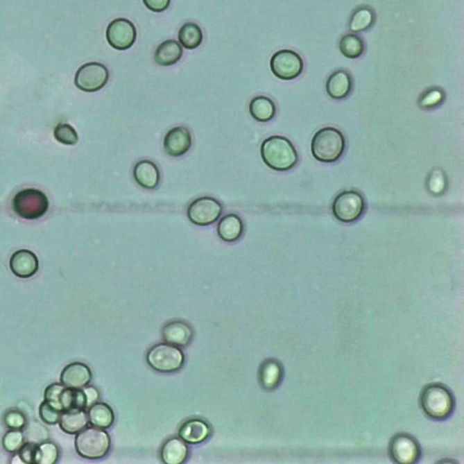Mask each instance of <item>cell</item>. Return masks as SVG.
I'll return each mask as SVG.
<instances>
[{
	"label": "cell",
	"mask_w": 464,
	"mask_h": 464,
	"mask_svg": "<svg viewBox=\"0 0 464 464\" xmlns=\"http://www.w3.org/2000/svg\"><path fill=\"white\" fill-rule=\"evenodd\" d=\"M263 162L277 171L292 169L297 164L298 156L291 141L282 136H271L263 141L261 148Z\"/></svg>",
	"instance_id": "cell-1"
},
{
	"label": "cell",
	"mask_w": 464,
	"mask_h": 464,
	"mask_svg": "<svg viewBox=\"0 0 464 464\" xmlns=\"http://www.w3.org/2000/svg\"><path fill=\"white\" fill-rule=\"evenodd\" d=\"M344 135L338 129L326 127L319 130L313 137L311 152L318 161L331 164L338 161L344 153Z\"/></svg>",
	"instance_id": "cell-2"
},
{
	"label": "cell",
	"mask_w": 464,
	"mask_h": 464,
	"mask_svg": "<svg viewBox=\"0 0 464 464\" xmlns=\"http://www.w3.org/2000/svg\"><path fill=\"white\" fill-rule=\"evenodd\" d=\"M75 446L80 456L85 459H102L110 451V436L101 428L85 427L76 434Z\"/></svg>",
	"instance_id": "cell-3"
},
{
	"label": "cell",
	"mask_w": 464,
	"mask_h": 464,
	"mask_svg": "<svg viewBox=\"0 0 464 464\" xmlns=\"http://www.w3.org/2000/svg\"><path fill=\"white\" fill-rule=\"evenodd\" d=\"M49 202L46 195L37 189H25L15 195L13 209L19 217L26 220H37L49 211Z\"/></svg>",
	"instance_id": "cell-4"
},
{
	"label": "cell",
	"mask_w": 464,
	"mask_h": 464,
	"mask_svg": "<svg viewBox=\"0 0 464 464\" xmlns=\"http://www.w3.org/2000/svg\"><path fill=\"white\" fill-rule=\"evenodd\" d=\"M148 365L160 373H173L180 370L184 363V354L178 347L158 344L148 351Z\"/></svg>",
	"instance_id": "cell-5"
},
{
	"label": "cell",
	"mask_w": 464,
	"mask_h": 464,
	"mask_svg": "<svg viewBox=\"0 0 464 464\" xmlns=\"http://www.w3.org/2000/svg\"><path fill=\"white\" fill-rule=\"evenodd\" d=\"M45 401L60 412L78 408L87 409V398L83 389L67 388L63 384H52L46 387Z\"/></svg>",
	"instance_id": "cell-6"
},
{
	"label": "cell",
	"mask_w": 464,
	"mask_h": 464,
	"mask_svg": "<svg viewBox=\"0 0 464 464\" xmlns=\"http://www.w3.org/2000/svg\"><path fill=\"white\" fill-rule=\"evenodd\" d=\"M365 211V200L356 191H345L334 200L332 212L339 221L351 223L359 220Z\"/></svg>",
	"instance_id": "cell-7"
},
{
	"label": "cell",
	"mask_w": 464,
	"mask_h": 464,
	"mask_svg": "<svg viewBox=\"0 0 464 464\" xmlns=\"http://www.w3.org/2000/svg\"><path fill=\"white\" fill-rule=\"evenodd\" d=\"M223 212V204L215 198L200 197L188 206L187 217L194 225L206 227L216 223Z\"/></svg>",
	"instance_id": "cell-8"
},
{
	"label": "cell",
	"mask_w": 464,
	"mask_h": 464,
	"mask_svg": "<svg viewBox=\"0 0 464 464\" xmlns=\"http://www.w3.org/2000/svg\"><path fill=\"white\" fill-rule=\"evenodd\" d=\"M108 79L109 71L105 65L90 62L79 68L76 74L75 84L78 89L93 93L105 87Z\"/></svg>",
	"instance_id": "cell-9"
},
{
	"label": "cell",
	"mask_w": 464,
	"mask_h": 464,
	"mask_svg": "<svg viewBox=\"0 0 464 464\" xmlns=\"http://www.w3.org/2000/svg\"><path fill=\"white\" fill-rule=\"evenodd\" d=\"M270 68L277 78L292 80L302 72L303 61L297 53L291 50H280L272 57Z\"/></svg>",
	"instance_id": "cell-10"
},
{
	"label": "cell",
	"mask_w": 464,
	"mask_h": 464,
	"mask_svg": "<svg viewBox=\"0 0 464 464\" xmlns=\"http://www.w3.org/2000/svg\"><path fill=\"white\" fill-rule=\"evenodd\" d=\"M136 28L130 20L117 19L113 20L106 29V40L114 49L126 50L132 47L136 41Z\"/></svg>",
	"instance_id": "cell-11"
},
{
	"label": "cell",
	"mask_w": 464,
	"mask_h": 464,
	"mask_svg": "<svg viewBox=\"0 0 464 464\" xmlns=\"http://www.w3.org/2000/svg\"><path fill=\"white\" fill-rule=\"evenodd\" d=\"M191 146L193 138L190 130L184 126L174 127L165 135L164 151L171 157H181L189 152Z\"/></svg>",
	"instance_id": "cell-12"
},
{
	"label": "cell",
	"mask_w": 464,
	"mask_h": 464,
	"mask_svg": "<svg viewBox=\"0 0 464 464\" xmlns=\"http://www.w3.org/2000/svg\"><path fill=\"white\" fill-rule=\"evenodd\" d=\"M422 403L429 415L442 418L450 411L451 397L447 391L441 387H431L425 392Z\"/></svg>",
	"instance_id": "cell-13"
},
{
	"label": "cell",
	"mask_w": 464,
	"mask_h": 464,
	"mask_svg": "<svg viewBox=\"0 0 464 464\" xmlns=\"http://www.w3.org/2000/svg\"><path fill=\"white\" fill-rule=\"evenodd\" d=\"M92 380L90 368L84 363L75 362L70 363L62 371L61 384L67 388L83 389L89 385Z\"/></svg>",
	"instance_id": "cell-14"
},
{
	"label": "cell",
	"mask_w": 464,
	"mask_h": 464,
	"mask_svg": "<svg viewBox=\"0 0 464 464\" xmlns=\"http://www.w3.org/2000/svg\"><path fill=\"white\" fill-rule=\"evenodd\" d=\"M10 270L15 276L20 279L33 277L38 270V259L35 253L28 250L16 251L10 261Z\"/></svg>",
	"instance_id": "cell-15"
},
{
	"label": "cell",
	"mask_w": 464,
	"mask_h": 464,
	"mask_svg": "<svg viewBox=\"0 0 464 464\" xmlns=\"http://www.w3.org/2000/svg\"><path fill=\"white\" fill-rule=\"evenodd\" d=\"M211 427L200 419H191L186 421L180 428V438L190 445H199L211 436Z\"/></svg>",
	"instance_id": "cell-16"
},
{
	"label": "cell",
	"mask_w": 464,
	"mask_h": 464,
	"mask_svg": "<svg viewBox=\"0 0 464 464\" xmlns=\"http://www.w3.org/2000/svg\"><path fill=\"white\" fill-rule=\"evenodd\" d=\"M134 178L138 185L148 190H153L159 185L161 173L155 162L149 160H141L135 165Z\"/></svg>",
	"instance_id": "cell-17"
},
{
	"label": "cell",
	"mask_w": 464,
	"mask_h": 464,
	"mask_svg": "<svg viewBox=\"0 0 464 464\" xmlns=\"http://www.w3.org/2000/svg\"><path fill=\"white\" fill-rule=\"evenodd\" d=\"M162 336L168 344L178 347H186L193 339L194 331L185 322L173 321L164 327Z\"/></svg>",
	"instance_id": "cell-18"
},
{
	"label": "cell",
	"mask_w": 464,
	"mask_h": 464,
	"mask_svg": "<svg viewBox=\"0 0 464 464\" xmlns=\"http://www.w3.org/2000/svg\"><path fill=\"white\" fill-rule=\"evenodd\" d=\"M58 424L62 431L74 436L88 427L89 419L85 409L74 408L62 412Z\"/></svg>",
	"instance_id": "cell-19"
},
{
	"label": "cell",
	"mask_w": 464,
	"mask_h": 464,
	"mask_svg": "<svg viewBox=\"0 0 464 464\" xmlns=\"http://www.w3.org/2000/svg\"><path fill=\"white\" fill-rule=\"evenodd\" d=\"M243 221L237 214H227L218 221L217 233L218 237L223 241L229 242V243L237 241L243 234Z\"/></svg>",
	"instance_id": "cell-20"
},
{
	"label": "cell",
	"mask_w": 464,
	"mask_h": 464,
	"mask_svg": "<svg viewBox=\"0 0 464 464\" xmlns=\"http://www.w3.org/2000/svg\"><path fill=\"white\" fill-rule=\"evenodd\" d=\"M183 55L181 44L177 40L164 41L156 49L155 61L158 66L171 67L180 61Z\"/></svg>",
	"instance_id": "cell-21"
},
{
	"label": "cell",
	"mask_w": 464,
	"mask_h": 464,
	"mask_svg": "<svg viewBox=\"0 0 464 464\" xmlns=\"http://www.w3.org/2000/svg\"><path fill=\"white\" fill-rule=\"evenodd\" d=\"M189 449L187 445L181 438H171L162 445L161 458L166 464H181L187 459Z\"/></svg>",
	"instance_id": "cell-22"
},
{
	"label": "cell",
	"mask_w": 464,
	"mask_h": 464,
	"mask_svg": "<svg viewBox=\"0 0 464 464\" xmlns=\"http://www.w3.org/2000/svg\"><path fill=\"white\" fill-rule=\"evenodd\" d=\"M352 80L345 71L339 70L332 74L327 82V92L331 98H345L350 93Z\"/></svg>",
	"instance_id": "cell-23"
},
{
	"label": "cell",
	"mask_w": 464,
	"mask_h": 464,
	"mask_svg": "<svg viewBox=\"0 0 464 464\" xmlns=\"http://www.w3.org/2000/svg\"><path fill=\"white\" fill-rule=\"evenodd\" d=\"M88 419L92 427L108 429L114 422V413L113 409L105 403L94 404L88 408Z\"/></svg>",
	"instance_id": "cell-24"
},
{
	"label": "cell",
	"mask_w": 464,
	"mask_h": 464,
	"mask_svg": "<svg viewBox=\"0 0 464 464\" xmlns=\"http://www.w3.org/2000/svg\"><path fill=\"white\" fill-rule=\"evenodd\" d=\"M251 117L258 122L266 123L273 119L276 106L272 100L266 96H257L250 103Z\"/></svg>",
	"instance_id": "cell-25"
},
{
	"label": "cell",
	"mask_w": 464,
	"mask_h": 464,
	"mask_svg": "<svg viewBox=\"0 0 464 464\" xmlns=\"http://www.w3.org/2000/svg\"><path fill=\"white\" fill-rule=\"evenodd\" d=\"M178 37L180 44L186 49H197L203 40L202 28L196 23H186L180 29Z\"/></svg>",
	"instance_id": "cell-26"
},
{
	"label": "cell",
	"mask_w": 464,
	"mask_h": 464,
	"mask_svg": "<svg viewBox=\"0 0 464 464\" xmlns=\"http://www.w3.org/2000/svg\"><path fill=\"white\" fill-rule=\"evenodd\" d=\"M339 49L345 58H359L363 52V42L361 38L356 35H345L340 40Z\"/></svg>",
	"instance_id": "cell-27"
},
{
	"label": "cell",
	"mask_w": 464,
	"mask_h": 464,
	"mask_svg": "<svg viewBox=\"0 0 464 464\" xmlns=\"http://www.w3.org/2000/svg\"><path fill=\"white\" fill-rule=\"evenodd\" d=\"M375 22V14L368 8H360L352 16L350 22V28L351 31L359 32L366 31L370 28Z\"/></svg>",
	"instance_id": "cell-28"
},
{
	"label": "cell",
	"mask_w": 464,
	"mask_h": 464,
	"mask_svg": "<svg viewBox=\"0 0 464 464\" xmlns=\"http://www.w3.org/2000/svg\"><path fill=\"white\" fill-rule=\"evenodd\" d=\"M395 457L402 463L411 462L415 459L416 447L415 443L406 437H401L395 442L393 446Z\"/></svg>",
	"instance_id": "cell-29"
},
{
	"label": "cell",
	"mask_w": 464,
	"mask_h": 464,
	"mask_svg": "<svg viewBox=\"0 0 464 464\" xmlns=\"http://www.w3.org/2000/svg\"><path fill=\"white\" fill-rule=\"evenodd\" d=\"M58 448L54 442H42L40 445H37L35 463L54 464L58 462Z\"/></svg>",
	"instance_id": "cell-30"
},
{
	"label": "cell",
	"mask_w": 464,
	"mask_h": 464,
	"mask_svg": "<svg viewBox=\"0 0 464 464\" xmlns=\"http://www.w3.org/2000/svg\"><path fill=\"white\" fill-rule=\"evenodd\" d=\"M24 443H25V437L22 430L10 429L6 433L2 440L3 447L11 454L19 453Z\"/></svg>",
	"instance_id": "cell-31"
},
{
	"label": "cell",
	"mask_w": 464,
	"mask_h": 464,
	"mask_svg": "<svg viewBox=\"0 0 464 464\" xmlns=\"http://www.w3.org/2000/svg\"><path fill=\"white\" fill-rule=\"evenodd\" d=\"M280 369L277 363L268 362L262 366L261 377L263 386L266 388H273L279 382Z\"/></svg>",
	"instance_id": "cell-32"
},
{
	"label": "cell",
	"mask_w": 464,
	"mask_h": 464,
	"mask_svg": "<svg viewBox=\"0 0 464 464\" xmlns=\"http://www.w3.org/2000/svg\"><path fill=\"white\" fill-rule=\"evenodd\" d=\"M54 135L59 143L67 144V146H75L78 141V132L74 127L67 123H60L55 127Z\"/></svg>",
	"instance_id": "cell-33"
},
{
	"label": "cell",
	"mask_w": 464,
	"mask_h": 464,
	"mask_svg": "<svg viewBox=\"0 0 464 464\" xmlns=\"http://www.w3.org/2000/svg\"><path fill=\"white\" fill-rule=\"evenodd\" d=\"M62 412L50 406L46 401H44L40 407V416L41 420L47 424H58Z\"/></svg>",
	"instance_id": "cell-34"
},
{
	"label": "cell",
	"mask_w": 464,
	"mask_h": 464,
	"mask_svg": "<svg viewBox=\"0 0 464 464\" xmlns=\"http://www.w3.org/2000/svg\"><path fill=\"white\" fill-rule=\"evenodd\" d=\"M4 422L10 429L22 430L26 427V419L22 413L13 410L6 413Z\"/></svg>",
	"instance_id": "cell-35"
},
{
	"label": "cell",
	"mask_w": 464,
	"mask_h": 464,
	"mask_svg": "<svg viewBox=\"0 0 464 464\" xmlns=\"http://www.w3.org/2000/svg\"><path fill=\"white\" fill-rule=\"evenodd\" d=\"M37 445L34 442H25L19 451V458L22 463L31 464L35 463Z\"/></svg>",
	"instance_id": "cell-36"
},
{
	"label": "cell",
	"mask_w": 464,
	"mask_h": 464,
	"mask_svg": "<svg viewBox=\"0 0 464 464\" xmlns=\"http://www.w3.org/2000/svg\"><path fill=\"white\" fill-rule=\"evenodd\" d=\"M143 1L146 8L156 13L166 10L171 4V0H143Z\"/></svg>",
	"instance_id": "cell-37"
},
{
	"label": "cell",
	"mask_w": 464,
	"mask_h": 464,
	"mask_svg": "<svg viewBox=\"0 0 464 464\" xmlns=\"http://www.w3.org/2000/svg\"><path fill=\"white\" fill-rule=\"evenodd\" d=\"M83 391H84L85 398H87V408H89L94 404L98 402L100 397L99 392L94 387L87 386L83 388Z\"/></svg>",
	"instance_id": "cell-38"
}]
</instances>
